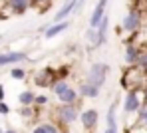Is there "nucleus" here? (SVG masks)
<instances>
[{"mask_svg": "<svg viewBox=\"0 0 147 133\" xmlns=\"http://www.w3.org/2000/svg\"><path fill=\"white\" fill-rule=\"evenodd\" d=\"M107 76H109V66L103 64V62H94V64L90 66V70H88L86 81H88L90 85H94V87L101 89V87L105 85Z\"/></svg>", "mask_w": 147, "mask_h": 133, "instance_id": "nucleus-1", "label": "nucleus"}, {"mask_svg": "<svg viewBox=\"0 0 147 133\" xmlns=\"http://www.w3.org/2000/svg\"><path fill=\"white\" fill-rule=\"evenodd\" d=\"M54 117L62 125H72L80 117V107H78V103H74V105H62V103H58V107L54 109Z\"/></svg>", "mask_w": 147, "mask_h": 133, "instance_id": "nucleus-2", "label": "nucleus"}, {"mask_svg": "<svg viewBox=\"0 0 147 133\" xmlns=\"http://www.w3.org/2000/svg\"><path fill=\"white\" fill-rule=\"evenodd\" d=\"M143 26V14L139 8H129V12L123 16L121 20V30L127 34H137Z\"/></svg>", "mask_w": 147, "mask_h": 133, "instance_id": "nucleus-3", "label": "nucleus"}, {"mask_svg": "<svg viewBox=\"0 0 147 133\" xmlns=\"http://www.w3.org/2000/svg\"><path fill=\"white\" fill-rule=\"evenodd\" d=\"M143 105V99H141V89H127L125 97H123V111L127 115H133L137 113Z\"/></svg>", "mask_w": 147, "mask_h": 133, "instance_id": "nucleus-4", "label": "nucleus"}, {"mask_svg": "<svg viewBox=\"0 0 147 133\" xmlns=\"http://www.w3.org/2000/svg\"><path fill=\"white\" fill-rule=\"evenodd\" d=\"M78 119L82 121V127H84V129L92 131L94 127H98L99 113H98V109H84V111L80 113V117H78Z\"/></svg>", "mask_w": 147, "mask_h": 133, "instance_id": "nucleus-5", "label": "nucleus"}, {"mask_svg": "<svg viewBox=\"0 0 147 133\" xmlns=\"http://www.w3.org/2000/svg\"><path fill=\"white\" fill-rule=\"evenodd\" d=\"M26 60H28L26 52H4V54H0V68L18 66L20 62H26Z\"/></svg>", "mask_w": 147, "mask_h": 133, "instance_id": "nucleus-6", "label": "nucleus"}, {"mask_svg": "<svg viewBox=\"0 0 147 133\" xmlns=\"http://www.w3.org/2000/svg\"><path fill=\"white\" fill-rule=\"evenodd\" d=\"M105 133H117V101L107 107L105 115Z\"/></svg>", "mask_w": 147, "mask_h": 133, "instance_id": "nucleus-7", "label": "nucleus"}, {"mask_svg": "<svg viewBox=\"0 0 147 133\" xmlns=\"http://www.w3.org/2000/svg\"><path fill=\"white\" fill-rule=\"evenodd\" d=\"M107 2H109V0H98V4H96L94 12H92V16H90V28H92V30H96V28L99 26V22H101V18L105 16Z\"/></svg>", "mask_w": 147, "mask_h": 133, "instance_id": "nucleus-8", "label": "nucleus"}, {"mask_svg": "<svg viewBox=\"0 0 147 133\" xmlns=\"http://www.w3.org/2000/svg\"><path fill=\"white\" fill-rule=\"evenodd\" d=\"M70 20H64V22H50V26L44 28V38H48V40H52V38H58L62 32H66L68 28H70Z\"/></svg>", "mask_w": 147, "mask_h": 133, "instance_id": "nucleus-9", "label": "nucleus"}, {"mask_svg": "<svg viewBox=\"0 0 147 133\" xmlns=\"http://www.w3.org/2000/svg\"><path fill=\"white\" fill-rule=\"evenodd\" d=\"M4 8L10 12V14H16V16H22L30 6V0H6L4 2Z\"/></svg>", "mask_w": 147, "mask_h": 133, "instance_id": "nucleus-10", "label": "nucleus"}, {"mask_svg": "<svg viewBox=\"0 0 147 133\" xmlns=\"http://www.w3.org/2000/svg\"><path fill=\"white\" fill-rule=\"evenodd\" d=\"M107 30H109V16L105 14L99 22V26L96 28V36H98V42H96V50L101 48L105 42H107Z\"/></svg>", "mask_w": 147, "mask_h": 133, "instance_id": "nucleus-11", "label": "nucleus"}, {"mask_svg": "<svg viewBox=\"0 0 147 133\" xmlns=\"http://www.w3.org/2000/svg\"><path fill=\"white\" fill-rule=\"evenodd\" d=\"M139 52H141V48H139L137 44H133V42H127V46H125V56H123L125 64L133 68V66L137 64V58H139Z\"/></svg>", "mask_w": 147, "mask_h": 133, "instance_id": "nucleus-12", "label": "nucleus"}, {"mask_svg": "<svg viewBox=\"0 0 147 133\" xmlns=\"http://www.w3.org/2000/svg\"><path fill=\"white\" fill-rule=\"evenodd\" d=\"M99 91H101V89L94 87V85H90L88 81H82V83H80V87H78V95L88 97V99H96V97L99 95Z\"/></svg>", "mask_w": 147, "mask_h": 133, "instance_id": "nucleus-13", "label": "nucleus"}, {"mask_svg": "<svg viewBox=\"0 0 147 133\" xmlns=\"http://www.w3.org/2000/svg\"><path fill=\"white\" fill-rule=\"evenodd\" d=\"M58 101L62 103V105H74V103H78V89H66L62 95H58Z\"/></svg>", "mask_w": 147, "mask_h": 133, "instance_id": "nucleus-14", "label": "nucleus"}, {"mask_svg": "<svg viewBox=\"0 0 147 133\" xmlns=\"http://www.w3.org/2000/svg\"><path fill=\"white\" fill-rule=\"evenodd\" d=\"M34 97H36L34 91L24 89V91L18 93V103H20V107H34Z\"/></svg>", "mask_w": 147, "mask_h": 133, "instance_id": "nucleus-15", "label": "nucleus"}, {"mask_svg": "<svg viewBox=\"0 0 147 133\" xmlns=\"http://www.w3.org/2000/svg\"><path fill=\"white\" fill-rule=\"evenodd\" d=\"M50 80H52V72H50V68H44L42 72H38V74L34 76L36 85H40V87H46V85H50Z\"/></svg>", "mask_w": 147, "mask_h": 133, "instance_id": "nucleus-16", "label": "nucleus"}, {"mask_svg": "<svg viewBox=\"0 0 147 133\" xmlns=\"http://www.w3.org/2000/svg\"><path fill=\"white\" fill-rule=\"evenodd\" d=\"M70 87H72V85L68 83V80H58V81L52 83V91H54L56 95H62V93H64L66 89H70Z\"/></svg>", "mask_w": 147, "mask_h": 133, "instance_id": "nucleus-17", "label": "nucleus"}, {"mask_svg": "<svg viewBox=\"0 0 147 133\" xmlns=\"http://www.w3.org/2000/svg\"><path fill=\"white\" fill-rule=\"evenodd\" d=\"M135 115H137V119H135V127H143V129H147V107L141 105V109H139Z\"/></svg>", "mask_w": 147, "mask_h": 133, "instance_id": "nucleus-18", "label": "nucleus"}, {"mask_svg": "<svg viewBox=\"0 0 147 133\" xmlns=\"http://www.w3.org/2000/svg\"><path fill=\"white\" fill-rule=\"evenodd\" d=\"M32 133H60L58 131V127L54 125V123H40V125H36Z\"/></svg>", "mask_w": 147, "mask_h": 133, "instance_id": "nucleus-19", "label": "nucleus"}, {"mask_svg": "<svg viewBox=\"0 0 147 133\" xmlns=\"http://www.w3.org/2000/svg\"><path fill=\"white\" fill-rule=\"evenodd\" d=\"M135 68L147 74V50H141V52H139V58H137V64H135Z\"/></svg>", "mask_w": 147, "mask_h": 133, "instance_id": "nucleus-20", "label": "nucleus"}, {"mask_svg": "<svg viewBox=\"0 0 147 133\" xmlns=\"http://www.w3.org/2000/svg\"><path fill=\"white\" fill-rule=\"evenodd\" d=\"M10 76H12L14 80H24V78H26V72L22 70V68H18V66H16V68H12V70H10Z\"/></svg>", "mask_w": 147, "mask_h": 133, "instance_id": "nucleus-21", "label": "nucleus"}, {"mask_svg": "<svg viewBox=\"0 0 147 133\" xmlns=\"http://www.w3.org/2000/svg\"><path fill=\"white\" fill-rule=\"evenodd\" d=\"M48 103H50L48 95H36L34 97V105H48Z\"/></svg>", "mask_w": 147, "mask_h": 133, "instance_id": "nucleus-22", "label": "nucleus"}, {"mask_svg": "<svg viewBox=\"0 0 147 133\" xmlns=\"http://www.w3.org/2000/svg\"><path fill=\"white\" fill-rule=\"evenodd\" d=\"M20 113H22L24 117H30V115H32L34 111H32V107H22V109H20Z\"/></svg>", "mask_w": 147, "mask_h": 133, "instance_id": "nucleus-23", "label": "nucleus"}, {"mask_svg": "<svg viewBox=\"0 0 147 133\" xmlns=\"http://www.w3.org/2000/svg\"><path fill=\"white\" fill-rule=\"evenodd\" d=\"M52 0H30V6H38V4H48Z\"/></svg>", "mask_w": 147, "mask_h": 133, "instance_id": "nucleus-24", "label": "nucleus"}, {"mask_svg": "<svg viewBox=\"0 0 147 133\" xmlns=\"http://www.w3.org/2000/svg\"><path fill=\"white\" fill-rule=\"evenodd\" d=\"M8 111H10V107L6 105L4 101H0V113H8Z\"/></svg>", "mask_w": 147, "mask_h": 133, "instance_id": "nucleus-25", "label": "nucleus"}, {"mask_svg": "<svg viewBox=\"0 0 147 133\" xmlns=\"http://www.w3.org/2000/svg\"><path fill=\"white\" fill-rule=\"evenodd\" d=\"M0 101H4V85L0 83Z\"/></svg>", "mask_w": 147, "mask_h": 133, "instance_id": "nucleus-26", "label": "nucleus"}, {"mask_svg": "<svg viewBox=\"0 0 147 133\" xmlns=\"http://www.w3.org/2000/svg\"><path fill=\"white\" fill-rule=\"evenodd\" d=\"M2 133H18V131H14V129H6V131H2Z\"/></svg>", "mask_w": 147, "mask_h": 133, "instance_id": "nucleus-27", "label": "nucleus"}, {"mask_svg": "<svg viewBox=\"0 0 147 133\" xmlns=\"http://www.w3.org/2000/svg\"><path fill=\"white\" fill-rule=\"evenodd\" d=\"M2 42H4V36H2V34H0V44H2Z\"/></svg>", "mask_w": 147, "mask_h": 133, "instance_id": "nucleus-28", "label": "nucleus"}, {"mask_svg": "<svg viewBox=\"0 0 147 133\" xmlns=\"http://www.w3.org/2000/svg\"><path fill=\"white\" fill-rule=\"evenodd\" d=\"M0 133H2V129H0Z\"/></svg>", "mask_w": 147, "mask_h": 133, "instance_id": "nucleus-29", "label": "nucleus"}]
</instances>
